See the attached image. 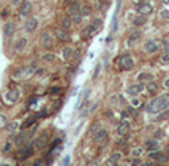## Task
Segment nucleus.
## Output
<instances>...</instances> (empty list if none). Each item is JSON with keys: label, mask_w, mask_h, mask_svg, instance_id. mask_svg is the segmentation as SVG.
Instances as JSON below:
<instances>
[{"label": "nucleus", "mask_w": 169, "mask_h": 166, "mask_svg": "<svg viewBox=\"0 0 169 166\" xmlns=\"http://www.w3.org/2000/svg\"><path fill=\"white\" fill-rule=\"evenodd\" d=\"M169 107V95H162V97L154 98L147 104V111L149 113H160L162 110Z\"/></svg>", "instance_id": "f257e3e1"}, {"label": "nucleus", "mask_w": 169, "mask_h": 166, "mask_svg": "<svg viewBox=\"0 0 169 166\" xmlns=\"http://www.w3.org/2000/svg\"><path fill=\"white\" fill-rule=\"evenodd\" d=\"M33 74H34V70L31 68V67H24V68H20L18 71H15V73H13V79L27 80V79H30Z\"/></svg>", "instance_id": "f03ea898"}, {"label": "nucleus", "mask_w": 169, "mask_h": 166, "mask_svg": "<svg viewBox=\"0 0 169 166\" xmlns=\"http://www.w3.org/2000/svg\"><path fill=\"white\" fill-rule=\"evenodd\" d=\"M42 45H43V48L46 49H52L53 48V36L50 34L49 31H45V33H42Z\"/></svg>", "instance_id": "7ed1b4c3"}, {"label": "nucleus", "mask_w": 169, "mask_h": 166, "mask_svg": "<svg viewBox=\"0 0 169 166\" xmlns=\"http://www.w3.org/2000/svg\"><path fill=\"white\" fill-rule=\"evenodd\" d=\"M144 89H145V86H144L141 82H138V83H134V85H130L129 88H128V94H129L130 97H137Z\"/></svg>", "instance_id": "20e7f679"}, {"label": "nucleus", "mask_w": 169, "mask_h": 166, "mask_svg": "<svg viewBox=\"0 0 169 166\" xmlns=\"http://www.w3.org/2000/svg\"><path fill=\"white\" fill-rule=\"evenodd\" d=\"M149 157H150V159H153V160H156V162H160V163L168 162V156H166V154H163V153H160L159 150L149 151Z\"/></svg>", "instance_id": "39448f33"}, {"label": "nucleus", "mask_w": 169, "mask_h": 166, "mask_svg": "<svg viewBox=\"0 0 169 166\" xmlns=\"http://www.w3.org/2000/svg\"><path fill=\"white\" fill-rule=\"evenodd\" d=\"M119 65H120V68H122V70L134 68V59L130 58L129 55H125V57H122V58H120Z\"/></svg>", "instance_id": "423d86ee"}, {"label": "nucleus", "mask_w": 169, "mask_h": 166, "mask_svg": "<svg viewBox=\"0 0 169 166\" xmlns=\"http://www.w3.org/2000/svg\"><path fill=\"white\" fill-rule=\"evenodd\" d=\"M137 12L139 15H150L153 12V5H150V3H139L137 6Z\"/></svg>", "instance_id": "0eeeda50"}, {"label": "nucleus", "mask_w": 169, "mask_h": 166, "mask_svg": "<svg viewBox=\"0 0 169 166\" xmlns=\"http://www.w3.org/2000/svg\"><path fill=\"white\" fill-rule=\"evenodd\" d=\"M6 101L8 102H17L18 99H20V90H17V89H9L8 92H6Z\"/></svg>", "instance_id": "6e6552de"}, {"label": "nucleus", "mask_w": 169, "mask_h": 166, "mask_svg": "<svg viewBox=\"0 0 169 166\" xmlns=\"http://www.w3.org/2000/svg\"><path fill=\"white\" fill-rule=\"evenodd\" d=\"M37 20L36 18H28L27 22H25V25H24V30H25V33H31V31H34V30L37 28Z\"/></svg>", "instance_id": "1a4fd4ad"}, {"label": "nucleus", "mask_w": 169, "mask_h": 166, "mask_svg": "<svg viewBox=\"0 0 169 166\" xmlns=\"http://www.w3.org/2000/svg\"><path fill=\"white\" fill-rule=\"evenodd\" d=\"M15 30H17L15 22H12V21L6 22V24H5V36H6V37H12V36L15 34Z\"/></svg>", "instance_id": "9d476101"}, {"label": "nucleus", "mask_w": 169, "mask_h": 166, "mask_svg": "<svg viewBox=\"0 0 169 166\" xmlns=\"http://www.w3.org/2000/svg\"><path fill=\"white\" fill-rule=\"evenodd\" d=\"M48 139H49V134H48V132H45L42 137H39L37 139H36V142H34L36 148H43V147L48 144Z\"/></svg>", "instance_id": "9b49d317"}, {"label": "nucleus", "mask_w": 169, "mask_h": 166, "mask_svg": "<svg viewBox=\"0 0 169 166\" xmlns=\"http://www.w3.org/2000/svg\"><path fill=\"white\" fill-rule=\"evenodd\" d=\"M105 138H107V131H105L104 127H101L97 134H94V142L100 144V142H102Z\"/></svg>", "instance_id": "f8f14e48"}, {"label": "nucleus", "mask_w": 169, "mask_h": 166, "mask_svg": "<svg viewBox=\"0 0 169 166\" xmlns=\"http://www.w3.org/2000/svg\"><path fill=\"white\" fill-rule=\"evenodd\" d=\"M31 9H33L31 2H24V3H22V6H21L20 15H21V17H28V15L31 13Z\"/></svg>", "instance_id": "ddd939ff"}, {"label": "nucleus", "mask_w": 169, "mask_h": 166, "mask_svg": "<svg viewBox=\"0 0 169 166\" xmlns=\"http://www.w3.org/2000/svg\"><path fill=\"white\" fill-rule=\"evenodd\" d=\"M128 131H129V122L128 120H122L119 127H117V134H119L120 137H123V135L128 134Z\"/></svg>", "instance_id": "4468645a"}, {"label": "nucleus", "mask_w": 169, "mask_h": 166, "mask_svg": "<svg viewBox=\"0 0 169 166\" xmlns=\"http://www.w3.org/2000/svg\"><path fill=\"white\" fill-rule=\"evenodd\" d=\"M55 37L60 40V42H67V40H68V34H67V30H64V28H57V30H55Z\"/></svg>", "instance_id": "2eb2a0df"}, {"label": "nucleus", "mask_w": 169, "mask_h": 166, "mask_svg": "<svg viewBox=\"0 0 169 166\" xmlns=\"http://www.w3.org/2000/svg\"><path fill=\"white\" fill-rule=\"evenodd\" d=\"M139 39H141V33H139V31H135V33H132V34L129 36V39H128V46L134 48V46L138 43Z\"/></svg>", "instance_id": "dca6fc26"}, {"label": "nucleus", "mask_w": 169, "mask_h": 166, "mask_svg": "<svg viewBox=\"0 0 169 166\" xmlns=\"http://www.w3.org/2000/svg\"><path fill=\"white\" fill-rule=\"evenodd\" d=\"M145 22H147V15H139V13H138V17H135V18L132 20V24H134V25H137V27L144 25Z\"/></svg>", "instance_id": "f3484780"}, {"label": "nucleus", "mask_w": 169, "mask_h": 166, "mask_svg": "<svg viewBox=\"0 0 169 166\" xmlns=\"http://www.w3.org/2000/svg\"><path fill=\"white\" fill-rule=\"evenodd\" d=\"M145 50L147 52H150V53H154V52H157V49H159V46H157V43L156 42H153V40H150V42H147L145 43Z\"/></svg>", "instance_id": "a211bd4d"}, {"label": "nucleus", "mask_w": 169, "mask_h": 166, "mask_svg": "<svg viewBox=\"0 0 169 166\" xmlns=\"http://www.w3.org/2000/svg\"><path fill=\"white\" fill-rule=\"evenodd\" d=\"M68 13H70V17H73V15H76V13H80V6H79V3H77V2L70 3Z\"/></svg>", "instance_id": "6ab92c4d"}, {"label": "nucleus", "mask_w": 169, "mask_h": 166, "mask_svg": "<svg viewBox=\"0 0 169 166\" xmlns=\"http://www.w3.org/2000/svg\"><path fill=\"white\" fill-rule=\"evenodd\" d=\"M101 25H102V21L101 20H95L92 24L89 25V28H90V34H95L98 30L101 28Z\"/></svg>", "instance_id": "aec40b11"}, {"label": "nucleus", "mask_w": 169, "mask_h": 166, "mask_svg": "<svg viewBox=\"0 0 169 166\" xmlns=\"http://www.w3.org/2000/svg\"><path fill=\"white\" fill-rule=\"evenodd\" d=\"M27 43H28V40L25 39V37H22L17 42V45H15V50L17 52H21V50H24V48L27 46Z\"/></svg>", "instance_id": "412c9836"}, {"label": "nucleus", "mask_w": 169, "mask_h": 166, "mask_svg": "<svg viewBox=\"0 0 169 166\" xmlns=\"http://www.w3.org/2000/svg\"><path fill=\"white\" fill-rule=\"evenodd\" d=\"M30 138V134H25V132H22V134H20L18 137H17V139H15V142L18 144V146H22V144H25V141Z\"/></svg>", "instance_id": "4be33fe9"}, {"label": "nucleus", "mask_w": 169, "mask_h": 166, "mask_svg": "<svg viewBox=\"0 0 169 166\" xmlns=\"http://www.w3.org/2000/svg\"><path fill=\"white\" fill-rule=\"evenodd\" d=\"M147 150L149 151H154V150H159V141H156V139H151V141H147Z\"/></svg>", "instance_id": "5701e85b"}, {"label": "nucleus", "mask_w": 169, "mask_h": 166, "mask_svg": "<svg viewBox=\"0 0 169 166\" xmlns=\"http://www.w3.org/2000/svg\"><path fill=\"white\" fill-rule=\"evenodd\" d=\"M71 22H73V20H71V17H64V18L61 20V28L68 30L70 27H71Z\"/></svg>", "instance_id": "b1692460"}, {"label": "nucleus", "mask_w": 169, "mask_h": 166, "mask_svg": "<svg viewBox=\"0 0 169 166\" xmlns=\"http://www.w3.org/2000/svg\"><path fill=\"white\" fill-rule=\"evenodd\" d=\"M119 160H120V153H113V154L110 156V159L107 160V163H108V165H117Z\"/></svg>", "instance_id": "393cba45"}, {"label": "nucleus", "mask_w": 169, "mask_h": 166, "mask_svg": "<svg viewBox=\"0 0 169 166\" xmlns=\"http://www.w3.org/2000/svg\"><path fill=\"white\" fill-rule=\"evenodd\" d=\"M168 119H169V107L165 108V110H162V111H160V114L156 117V120L162 122V120H168Z\"/></svg>", "instance_id": "a878e982"}, {"label": "nucleus", "mask_w": 169, "mask_h": 166, "mask_svg": "<svg viewBox=\"0 0 169 166\" xmlns=\"http://www.w3.org/2000/svg\"><path fill=\"white\" fill-rule=\"evenodd\" d=\"M62 58L65 59H70V58H73V48L71 46H67V48L62 50Z\"/></svg>", "instance_id": "bb28decb"}, {"label": "nucleus", "mask_w": 169, "mask_h": 166, "mask_svg": "<svg viewBox=\"0 0 169 166\" xmlns=\"http://www.w3.org/2000/svg\"><path fill=\"white\" fill-rule=\"evenodd\" d=\"M18 126H20V123H18L17 120H13V122H10V123H8V125H6V127H8V132H9V134H13V132L17 131V127H18Z\"/></svg>", "instance_id": "cd10ccee"}, {"label": "nucleus", "mask_w": 169, "mask_h": 166, "mask_svg": "<svg viewBox=\"0 0 169 166\" xmlns=\"http://www.w3.org/2000/svg\"><path fill=\"white\" fill-rule=\"evenodd\" d=\"M157 89H159V86H157V83H156V82H149V85H147V90H149L150 94H156V92H157Z\"/></svg>", "instance_id": "c85d7f7f"}, {"label": "nucleus", "mask_w": 169, "mask_h": 166, "mask_svg": "<svg viewBox=\"0 0 169 166\" xmlns=\"http://www.w3.org/2000/svg\"><path fill=\"white\" fill-rule=\"evenodd\" d=\"M31 154H33V147H27V148L24 150V154H22V156L20 157V160L22 162V160H25L27 157H30Z\"/></svg>", "instance_id": "c756f323"}, {"label": "nucleus", "mask_w": 169, "mask_h": 166, "mask_svg": "<svg viewBox=\"0 0 169 166\" xmlns=\"http://www.w3.org/2000/svg\"><path fill=\"white\" fill-rule=\"evenodd\" d=\"M153 79V76L150 74V73H141V74H138V82H145V80H151Z\"/></svg>", "instance_id": "7c9ffc66"}, {"label": "nucleus", "mask_w": 169, "mask_h": 166, "mask_svg": "<svg viewBox=\"0 0 169 166\" xmlns=\"http://www.w3.org/2000/svg\"><path fill=\"white\" fill-rule=\"evenodd\" d=\"M100 129H101V123H100V122H95V123H94V125L90 126L89 134H90V135H94V134H97V132H98Z\"/></svg>", "instance_id": "2f4dec72"}, {"label": "nucleus", "mask_w": 169, "mask_h": 166, "mask_svg": "<svg viewBox=\"0 0 169 166\" xmlns=\"http://www.w3.org/2000/svg\"><path fill=\"white\" fill-rule=\"evenodd\" d=\"M34 122H36V119H34V117L27 119V120H25V122H24V123L21 125V129H22V131H24V129H27L28 126H31V125H34Z\"/></svg>", "instance_id": "473e14b6"}, {"label": "nucleus", "mask_w": 169, "mask_h": 166, "mask_svg": "<svg viewBox=\"0 0 169 166\" xmlns=\"http://www.w3.org/2000/svg\"><path fill=\"white\" fill-rule=\"evenodd\" d=\"M55 58H57V57H55L53 53H45V55L42 57V59L46 61V62H52V61H55Z\"/></svg>", "instance_id": "72a5a7b5"}, {"label": "nucleus", "mask_w": 169, "mask_h": 166, "mask_svg": "<svg viewBox=\"0 0 169 166\" xmlns=\"http://www.w3.org/2000/svg\"><path fill=\"white\" fill-rule=\"evenodd\" d=\"M9 122H8V117L5 116V114H0V129H3V127H6Z\"/></svg>", "instance_id": "f704fd0d"}, {"label": "nucleus", "mask_w": 169, "mask_h": 166, "mask_svg": "<svg viewBox=\"0 0 169 166\" xmlns=\"http://www.w3.org/2000/svg\"><path fill=\"white\" fill-rule=\"evenodd\" d=\"M90 12H92V9H90V6H83L82 8V17H89L90 15Z\"/></svg>", "instance_id": "c9c22d12"}, {"label": "nucleus", "mask_w": 169, "mask_h": 166, "mask_svg": "<svg viewBox=\"0 0 169 166\" xmlns=\"http://www.w3.org/2000/svg\"><path fill=\"white\" fill-rule=\"evenodd\" d=\"M71 20H73L74 24H80V22H82V13H76V15H73V17H71Z\"/></svg>", "instance_id": "e433bc0d"}, {"label": "nucleus", "mask_w": 169, "mask_h": 166, "mask_svg": "<svg viewBox=\"0 0 169 166\" xmlns=\"http://www.w3.org/2000/svg\"><path fill=\"white\" fill-rule=\"evenodd\" d=\"M160 18H163V20H169V10L168 9L160 10Z\"/></svg>", "instance_id": "4c0bfd02"}, {"label": "nucleus", "mask_w": 169, "mask_h": 166, "mask_svg": "<svg viewBox=\"0 0 169 166\" xmlns=\"http://www.w3.org/2000/svg\"><path fill=\"white\" fill-rule=\"evenodd\" d=\"M141 153H142V148H134V150H132V156L134 157H139L141 156Z\"/></svg>", "instance_id": "58836bf2"}, {"label": "nucleus", "mask_w": 169, "mask_h": 166, "mask_svg": "<svg viewBox=\"0 0 169 166\" xmlns=\"http://www.w3.org/2000/svg\"><path fill=\"white\" fill-rule=\"evenodd\" d=\"M163 62H169V50H166V53L163 55V58H162Z\"/></svg>", "instance_id": "ea45409f"}, {"label": "nucleus", "mask_w": 169, "mask_h": 166, "mask_svg": "<svg viewBox=\"0 0 169 166\" xmlns=\"http://www.w3.org/2000/svg\"><path fill=\"white\" fill-rule=\"evenodd\" d=\"M141 163H142V162H141V159H139V157H138V159H135V160H134V165H135V166L141 165Z\"/></svg>", "instance_id": "a19ab883"}, {"label": "nucleus", "mask_w": 169, "mask_h": 166, "mask_svg": "<svg viewBox=\"0 0 169 166\" xmlns=\"http://www.w3.org/2000/svg\"><path fill=\"white\" fill-rule=\"evenodd\" d=\"M21 3H24V0H13V5H15V6H20Z\"/></svg>", "instance_id": "79ce46f5"}, {"label": "nucleus", "mask_w": 169, "mask_h": 166, "mask_svg": "<svg viewBox=\"0 0 169 166\" xmlns=\"http://www.w3.org/2000/svg\"><path fill=\"white\" fill-rule=\"evenodd\" d=\"M156 137H163V131H156Z\"/></svg>", "instance_id": "37998d69"}, {"label": "nucleus", "mask_w": 169, "mask_h": 166, "mask_svg": "<svg viewBox=\"0 0 169 166\" xmlns=\"http://www.w3.org/2000/svg\"><path fill=\"white\" fill-rule=\"evenodd\" d=\"M119 146H120V147H123V146H126V139H120V142H119Z\"/></svg>", "instance_id": "c03bdc74"}, {"label": "nucleus", "mask_w": 169, "mask_h": 166, "mask_svg": "<svg viewBox=\"0 0 169 166\" xmlns=\"http://www.w3.org/2000/svg\"><path fill=\"white\" fill-rule=\"evenodd\" d=\"M10 150V144L9 142H8V144H6V146H5V151H6V153H8V151H9Z\"/></svg>", "instance_id": "a18cd8bd"}, {"label": "nucleus", "mask_w": 169, "mask_h": 166, "mask_svg": "<svg viewBox=\"0 0 169 166\" xmlns=\"http://www.w3.org/2000/svg\"><path fill=\"white\" fill-rule=\"evenodd\" d=\"M8 13H9V12H8V9H5V10H3V12H2V17H6Z\"/></svg>", "instance_id": "49530a36"}, {"label": "nucleus", "mask_w": 169, "mask_h": 166, "mask_svg": "<svg viewBox=\"0 0 169 166\" xmlns=\"http://www.w3.org/2000/svg\"><path fill=\"white\" fill-rule=\"evenodd\" d=\"M37 73H39V74H42V73H43V74H45V68H39V71H37Z\"/></svg>", "instance_id": "de8ad7c7"}, {"label": "nucleus", "mask_w": 169, "mask_h": 166, "mask_svg": "<svg viewBox=\"0 0 169 166\" xmlns=\"http://www.w3.org/2000/svg\"><path fill=\"white\" fill-rule=\"evenodd\" d=\"M36 166H39V165H42V160H36V163H34Z\"/></svg>", "instance_id": "09e8293b"}, {"label": "nucleus", "mask_w": 169, "mask_h": 166, "mask_svg": "<svg viewBox=\"0 0 169 166\" xmlns=\"http://www.w3.org/2000/svg\"><path fill=\"white\" fill-rule=\"evenodd\" d=\"M73 2H77V0H65V3H68V5L70 3H73Z\"/></svg>", "instance_id": "8fccbe9b"}, {"label": "nucleus", "mask_w": 169, "mask_h": 166, "mask_svg": "<svg viewBox=\"0 0 169 166\" xmlns=\"http://www.w3.org/2000/svg\"><path fill=\"white\" fill-rule=\"evenodd\" d=\"M165 85H166V88H169V79L166 80V83H165Z\"/></svg>", "instance_id": "3c124183"}, {"label": "nucleus", "mask_w": 169, "mask_h": 166, "mask_svg": "<svg viewBox=\"0 0 169 166\" xmlns=\"http://www.w3.org/2000/svg\"><path fill=\"white\" fill-rule=\"evenodd\" d=\"M98 2H101V3H102V2H104V3H105V2H107V0H98Z\"/></svg>", "instance_id": "603ef678"}, {"label": "nucleus", "mask_w": 169, "mask_h": 166, "mask_svg": "<svg viewBox=\"0 0 169 166\" xmlns=\"http://www.w3.org/2000/svg\"><path fill=\"white\" fill-rule=\"evenodd\" d=\"M163 3H169V0H163Z\"/></svg>", "instance_id": "864d4df0"}]
</instances>
